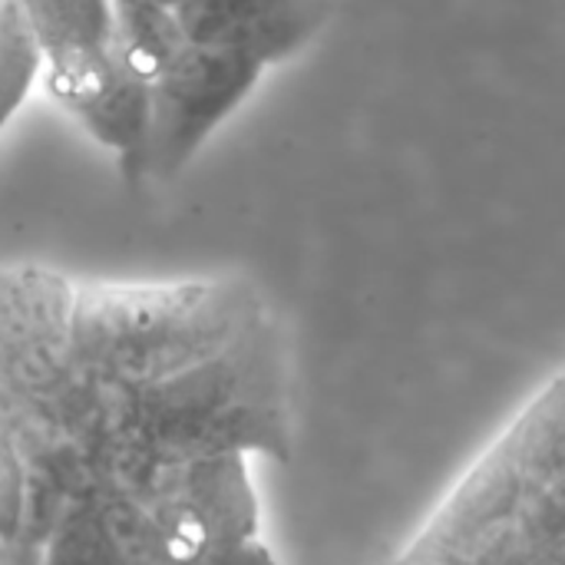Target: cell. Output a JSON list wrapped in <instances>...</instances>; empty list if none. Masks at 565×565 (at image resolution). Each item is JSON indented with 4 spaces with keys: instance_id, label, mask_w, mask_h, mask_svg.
I'll use <instances>...</instances> for the list:
<instances>
[{
    "instance_id": "obj_15",
    "label": "cell",
    "mask_w": 565,
    "mask_h": 565,
    "mask_svg": "<svg viewBox=\"0 0 565 565\" xmlns=\"http://www.w3.org/2000/svg\"><path fill=\"white\" fill-rule=\"evenodd\" d=\"M0 565H36V559H23V556H7Z\"/></svg>"
},
{
    "instance_id": "obj_4",
    "label": "cell",
    "mask_w": 565,
    "mask_h": 565,
    "mask_svg": "<svg viewBox=\"0 0 565 565\" xmlns=\"http://www.w3.org/2000/svg\"><path fill=\"white\" fill-rule=\"evenodd\" d=\"M73 281L43 265L0 268V394L46 411L79 447L96 430L106 387L70 358Z\"/></svg>"
},
{
    "instance_id": "obj_5",
    "label": "cell",
    "mask_w": 565,
    "mask_h": 565,
    "mask_svg": "<svg viewBox=\"0 0 565 565\" xmlns=\"http://www.w3.org/2000/svg\"><path fill=\"white\" fill-rule=\"evenodd\" d=\"M265 66L238 50L185 43L149 83L146 179L172 182L252 96Z\"/></svg>"
},
{
    "instance_id": "obj_8",
    "label": "cell",
    "mask_w": 565,
    "mask_h": 565,
    "mask_svg": "<svg viewBox=\"0 0 565 565\" xmlns=\"http://www.w3.org/2000/svg\"><path fill=\"white\" fill-rule=\"evenodd\" d=\"M73 119L109 152H116L119 172L129 189L146 182V126H149V86L129 76L122 66L109 86Z\"/></svg>"
},
{
    "instance_id": "obj_12",
    "label": "cell",
    "mask_w": 565,
    "mask_h": 565,
    "mask_svg": "<svg viewBox=\"0 0 565 565\" xmlns=\"http://www.w3.org/2000/svg\"><path fill=\"white\" fill-rule=\"evenodd\" d=\"M99 503L116 543V565H175L156 540V530L142 507L109 487L99 490Z\"/></svg>"
},
{
    "instance_id": "obj_11",
    "label": "cell",
    "mask_w": 565,
    "mask_h": 565,
    "mask_svg": "<svg viewBox=\"0 0 565 565\" xmlns=\"http://www.w3.org/2000/svg\"><path fill=\"white\" fill-rule=\"evenodd\" d=\"M40 76V53L17 0H0V129L26 103Z\"/></svg>"
},
{
    "instance_id": "obj_7",
    "label": "cell",
    "mask_w": 565,
    "mask_h": 565,
    "mask_svg": "<svg viewBox=\"0 0 565 565\" xmlns=\"http://www.w3.org/2000/svg\"><path fill=\"white\" fill-rule=\"evenodd\" d=\"M172 10L189 43L248 53L265 70L301 53L331 20V0H182Z\"/></svg>"
},
{
    "instance_id": "obj_9",
    "label": "cell",
    "mask_w": 565,
    "mask_h": 565,
    "mask_svg": "<svg viewBox=\"0 0 565 565\" xmlns=\"http://www.w3.org/2000/svg\"><path fill=\"white\" fill-rule=\"evenodd\" d=\"M113 3V56L139 83H152L172 56L189 43L179 17L162 0H109Z\"/></svg>"
},
{
    "instance_id": "obj_3",
    "label": "cell",
    "mask_w": 565,
    "mask_h": 565,
    "mask_svg": "<svg viewBox=\"0 0 565 565\" xmlns=\"http://www.w3.org/2000/svg\"><path fill=\"white\" fill-rule=\"evenodd\" d=\"M265 311L248 278L73 281L70 358L93 381L136 391L215 358Z\"/></svg>"
},
{
    "instance_id": "obj_13",
    "label": "cell",
    "mask_w": 565,
    "mask_h": 565,
    "mask_svg": "<svg viewBox=\"0 0 565 565\" xmlns=\"http://www.w3.org/2000/svg\"><path fill=\"white\" fill-rule=\"evenodd\" d=\"M23 493H26V467L13 440L0 427V546H7V553L13 550L17 533H20Z\"/></svg>"
},
{
    "instance_id": "obj_1",
    "label": "cell",
    "mask_w": 565,
    "mask_h": 565,
    "mask_svg": "<svg viewBox=\"0 0 565 565\" xmlns=\"http://www.w3.org/2000/svg\"><path fill=\"white\" fill-rule=\"evenodd\" d=\"M387 565H565L563 377H553Z\"/></svg>"
},
{
    "instance_id": "obj_16",
    "label": "cell",
    "mask_w": 565,
    "mask_h": 565,
    "mask_svg": "<svg viewBox=\"0 0 565 565\" xmlns=\"http://www.w3.org/2000/svg\"><path fill=\"white\" fill-rule=\"evenodd\" d=\"M7 559V546H0V563Z\"/></svg>"
},
{
    "instance_id": "obj_2",
    "label": "cell",
    "mask_w": 565,
    "mask_h": 565,
    "mask_svg": "<svg viewBox=\"0 0 565 565\" xmlns=\"http://www.w3.org/2000/svg\"><path fill=\"white\" fill-rule=\"evenodd\" d=\"M109 447L166 460L215 454L288 460V354L278 321L265 311L215 358L159 384L116 391Z\"/></svg>"
},
{
    "instance_id": "obj_6",
    "label": "cell",
    "mask_w": 565,
    "mask_h": 565,
    "mask_svg": "<svg viewBox=\"0 0 565 565\" xmlns=\"http://www.w3.org/2000/svg\"><path fill=\"white\" fill-rule=\"evenodd\" d=\"M50 99L76 116L116 76L109 0H17Z\"/></svg>"
},
{
    "instance_id": "obj_10",
    "label": "cell",
    "mask_w": 565,
    "mask_h": 565,
    "mask_svg": "<svg viewBox=\"0 0 565 565\" xmlns=\"http://www.w3.org/2000/svg\"><path fill=\"white\" fill-rule=\"evenodd\" d=\"M36 565H116V543L99 493L66 503L36 553Z\"/></svg>"
},
{
    "instance_id": "obj_17",
    "label": "cell",
    "mask_w": 565,
    "mask_h": 565,
    "mask_svg": "<svg viewBox=\"0 0 565 565\" xmlns=\"http://www.w3.org/2000/svg\"><path fill=\"white\" fill-rule=\"evenodd\" d=\"M162 3H169V7H175V3H182V0H162Z\"/></svg>"
},
{
    "instance_id": "obj_14",
    "label": "cell",
    "mask_w": 565,
    "mask_h": 565,
    "mask_svg": "<svg viewBox=\"0 0 565 565\" xmlns=\"http://www.w3.org/2000/svg\"><path fill=\"white\" fill-rule=\"evenodd\" d=\"M195 565H278V559H275V553L258 536V540H248L242 546L222 550V553H215V556H209V559H202V563Z\"/></svg>"
}]
</instances>
